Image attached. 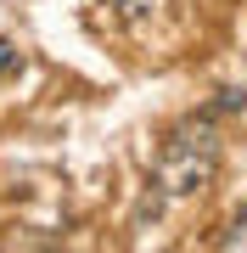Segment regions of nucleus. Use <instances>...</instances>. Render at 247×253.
<instances>
[{
	"label": "nucleus",
	"mask_w": 247,
	"mask_h": 253,
	"mask_svg": "<svg viewBox=\"0 0 247 253\" xmlns=\"http://www.w3.org/2000/svg\"><path fill=\"white\" fill-rule=\"evenodd\" d=\"M213 174H219V129H213V113H197L163 141V152H157V186L169 197H191V191L213 186Z\"/></svg>",
	"instance_id": "f257e3e1"
},
{
	"label": "nucleus",
	"mask_w": 247,
	"mask_h": 253,
	"mask_svg": "<svg viewBox=\"0 0 247 253\" xmlns=\"http://www.w3.org/2000/svg\"><path fill=\"white\" fill-rule=\"evenodd\" d=\"M11 68H23V56H17L11 40H0V73H11Z\"/></svg>",
	"instance_id": "f03ea898"
}]
</instances>
